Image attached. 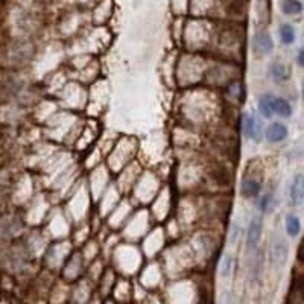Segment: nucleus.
Returning <instances> with one entry per match:
<instances>
[{
    "instance_id": "obj_1",
    "label": "nucleus",
    "mask_w": 304,
    "mask_h": 304,
    "mask_svg": "<svg viewBox=\"0 0 304 304\" xmlns=\"http://www.w3.org/2000/svg\"><path fill=\"white\" fill-rule=\"evenodd\" d=\"M253 49H254V53L259 57H263L266 53H270L274 49V41L271 38V35L266 32L257 34L253 40Z\"/></svg>"
},
{
    "instance_id": "obj_14",
    "label": "nucleus",
    "mask_w": 304,
    "mask_h": 304,
    "mask_svg": "<svg viewBox=\"0 0 304 304\" xmlns=\"http://www.w3.org/2000/svg\"><path fill=\"white\" fill-rule=\"evenodd\" d=\"M231 266H233V257L230 254H227L224 259H222V263H221V275L225 278V277H230L231 274Z\"/></svg>"
},
{
    "instance_id": "obj_3",
    "label": "nucleus",
    "mask_w": 304,
    "mask_h": 304,
    "mask_svg": "<svg viewBox=\"0 0 304 304\" xmlns=\"http://www.w3.org/2000/svg\"><path fill=\"white\" fill-rule=\"evenodd\" d=\"M262 237V219L260 218H254L251 222H249L248 227V235H246V246L248 248H256L257 243L260 242Z\"/></svg>"
},
{
    "instance_id": "obj_9",
    "label": "nucleus",
    "mask_w": 304,
    "mask_h": 304,
    "mask_svg": "<svg viewBox=\"0 0 304 304\" xmlns=\"http://www.w3.org/2000/svg\"><path fill=\"white\" fill-rule=\"evenodd\" d=\"M286 231H288V235L291 237H295V236L300 235L301 222L295 214H288V216H286Z\"/></svg>"
},
{
    "instance_id": "obj_16",
    "label": "nucleus",
    "mask_w": 304,
    "mask_h": 304,
    "mask_svg": "<svg viewBox=\"0 0 304 304\" xmlns=\"http://www.w3.org/2000/svg\"><path fill=\"white\" fill-rule=\"evenodd\" d=\"M303 98H304V85H303Z\"/></svg>"
},
{
    "instance_id": "obj_15",
    "label": "nucleus",
    "mask_w": 304,
    "mask_h": 304,
    "mask_svg": "<svg viewBox=\"0 0 304 304\" xmlns=\"http://www.w3.org/2000/svg\"><path fill=\"white\" fill-rule=\"evenodd\" d=\"M298 64L304 68V47L300 50V53H298Z\"/></svg>"
},
{
    "instance_id": "obj_12",
    "label": "nucleus",
    "mask_w": 304,
    "mask_h": 304,
    "mask_svg": "<svg viewBox=\"0 0 304 304\" xmlns=\"http://www.w3.org/2000/svg\"><path fill=\"white\" fill-rule=\"evenodd\" d=\"M280 40L283 44H292L295 41V31L291 25L280 26Z\"/></svg>"
},
{
    "instance_id": "obj_7",
    "label": "nucleus",
    "mask_w": 304,
    "mask_h": 304,
    "mask_svg": "<svg viewBox=\"0 0 304 304\" xmlns=\"http://www.w3.org/2000/svg\"><path fill=\"white\" fill-rule=\"evenodd\" d=\"M272 110H274V114H278L280 117H291L292 114L291 103L283 98H274Z\"/></svg>"
},
{
    "instance_id": "obj_5",
    "label": "nucleus",
    "mask_w": 304,
    "mask_h": 304,
    "mask_svg": "<svg viewBox=\"0 0 304 304\" xmlns=\"http://www.w3.org/2000/svg\"><path fill=\"white\" fill-rule=\"evenodd\" d=\"M262 190V183L254 178H245L240 186V192L245 198H256Z\"/></svg>"
},
{
    "instance_id": "obj_11",
    "label": "nucleus",
    "mask_w": 304,
    "mask_h": 304,
    "mask_svg": "<svg viewBox=\"0 0 304 304\" xmlns=\"http://www.w3.org/2000/svg\"><path fill=\"white\" fill-rule=\"evenodd\" d=\"M271 76H272L274 81H277V82H284L286 79L289 78V68L286 67L284 64L277 63V64H274V66L271 67Z\"/></svg>"
},
{
    "instance_id": "obj_2",
    "label": "nucleus",
    "mask_w": 304,
    "mask_h": 304,
    "mask_svg": "<svg viewBox=\"0 0 304 304\" xmlns=\"http://www.w3.org/2000/svg\"><path fill=\"white\" fill-rule=\"evenodd\" d=\"M265 135H266L268 141L278 143V141H283L286 137H288V128H286V125H283L280 122H274L266 128Z\"/></svg>"
},
{
    "instance_id": "obj_8",
    "label": "nucleus",
    "mask_w": 304,
    "mask_h": 304,
    "mask_svg": "<svg viewBox=\"0 0 304 304\" xmlns=\"http://www.w3.org/2000/svg\"><path fill=\"white\" fill-rule=\"evenodd\" d=\"M272 102H274V96L272 95H263L260 98V101H259V111L266 119H271L272 114H274Z\"/></svg>"
},
{
    "instance_id": "obj_13",
    "label": "nucleus",
    "mask_w": 304,
    "mask_h": 304,
    "mask_svg": "<svg viewBox=\"0 0 304 304\" xmlns=\"http://www.w3.org/2000/svg\"><path fill=\"white\" fill-rule=\"evenodd\" d=\"M263 137V125H262V120L254 116V123H253V131H251V137L249 138H253L254 141H260Z\"/></svg>"
},
{
    "instance_id": "obj_10",
    "label": "nucleus",
    "mask_w": 304,
    "mask_h": 304,
    "mask_svg": "<svg viewBox=\"0 0 304 304\" xmlns=\"http://www.w3.org/2000/svg\"><path fill=\"white\" fill-rule=\"evenodd\" d=\"M281 11L286 15H297L303 11V3L300 0H283Z\"/></svg>"
},
{
    "instance_id": "obj_4",
    "label": "nucleus",
    "mask_w": 304,
    "mask_h": 304,
    "mask_svg": "<svg viewBox=\"0 0 304 304\" xmlns=\"http://www.w3.org/2000/svg\"><path fill=\"white\" fill-rule=\"evenodd\" d=\"M291 201L294 205H300L304 201V175H295L291 186Z\"/></svg>"
},
{
    "instance_id": "obj_6",
    "label": "nucleus",
    "mask_w": 304,
    "mask_h": 304,
    "mask_svg": "<svg viewBox=\"0 0 304 304\" xmlns=\"http://www.w3.org/2000/svg\"><path fill=\"white\" fill-rule=\"evenodd\" d=\"M288 254H289V248L286 245L283 240H278L274 243L272 246V259H274V263L277 266H283L288 260Z\"/></svg>"
}]
</instances>
